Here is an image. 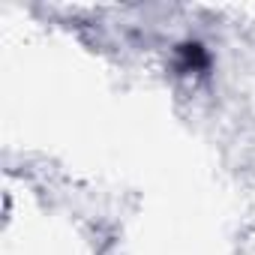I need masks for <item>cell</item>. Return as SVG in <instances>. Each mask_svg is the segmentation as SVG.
I'll list each match as a JSON object with an SVG mask.
<instances>
[{
  "label": "cell",
  "instance_id": "6da1fadb",
  "mask_svg": "<svg viewBox=\"0 0 255 255\" xmlns=\"http://www.w3.org/2000/svg\"><path fill=\"white\" fill-rule=\"evenodd\" d=\"M177 57H180V69H183V72H204V69L210 66L207 51H204V45H198V42H183V45L177 48Z\"/></svg>",
  "mask_w": 255,
  "mask_h": 255
}]
</instances>
